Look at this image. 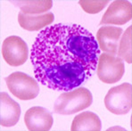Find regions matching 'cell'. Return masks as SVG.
Instances as JSON below:
<instances>
[{"mask_svg":"<svg viewBox=\"0 0 132 131\" xmlns=\"http://www.w3.org/2000/svg\"><path fill=\"white\" fill-rule=\"evenodd\" d=\"M100 52L95 37L79 25L48 26L30 50L35 78L50 89L72 90L91 77Z\"/></svg>","mask_w":132,"mask_h":131,"instance_id":"obj_1","label":"cell"},{"mask_svg":"<svg viewBox=\"0 0 132 131\" xmlns=\"http://www.w3.org/2000/svg\"><path fill=\"white\" fill-rule=\"evenodd\" d=\"M104 105L113 114H127L132 108L131 84L123 83L111 88L104 97Z\"/></svg>","mask_w":132,"mask_h":131,"instance_id":"obj_4","label":"cell"},{"mask_svg":"<svg viewBox=\"0 0 132 131\" xmlns=\"http://www.w3.org/2000/svg\"><path fill=\"white\" fill-rule=\"evenodd\" d=\"M0 125L13 127L16 125L21 116V108L18 103L5 92L0 94Z\"/></svg>","mask_w":132,"mask_h":131,"instance_id":"obj_10","label":"cell"},{"mask_svg":"<svg viewBox=\"0 0 132 131\" xmlns=\"http://www.w3.org/2000/svg\"><path fill=\"white\" fill-rule=\"evenodd\" d=\"M24 122L29 130L46 131L52 128L54 119L51 113L45 108L35 106L26 111Z\"/></svg>","mask_w":132,"mask_h":131,"instance_id":"obj_9","label":"cell"},{"mask_svg":"<svg viewBox=\"0 0 132 131\" xmlns=\"http://www.w3.org/2000/svg\"><path fill=\"white\" fill-rule=\"evenodd\" d=\"M108 0H98V1H90V0H80L79 5L84 12L88 13H97L103 10L108 5Z\"/></svg>","mask_w":132,"mask_h":131,"instance_id":"obj_15","label":"cell"},{"mask_svg":"<svg viewBox=\"0 0 132 131\" xmlns=\"http://www.w3.org/2000/svg\"><path fill=\"white\" fill-rule=\"evenodd\" d=\"M55 20L53 13H46L40 15L25 14L22 12L18 14V22L23 30L29 31H38L51 24Z\"/></svg>","mask_w":132,"mask_h":131,"instance_id":"obj_11","label":"cell"},{"mask_svg":"<svg viewBox=\"0 0 132 131\" xmlns=\"http://www.w3.org/2000/svg\"><path fill=\"white\" fill-rule=\"evenodd\" d=\"M13 5L21 9V12L25 14H38L43 13L53 6V1L42 0V1H11Z\"/></svg>","mask_w":132,"mask_h":131,"instance_id":"obj_13","label":"cell"},{"mask_svg":"<svg viewBox=\"0 0 132 131\" xmlns=\"http://www.w3.org/2000/svg\"><path fill=\"white\" fill-rule=\"evenodd\" d=\"M96 72L98 78L106 84L120 81L125 72L123 60L107 53L100 54L98 57Z\"/></svg>","mask_w":132,"mask_h":131,"instance_id":"obj_5","label":"cell"},{"mask_svg":"<svg viewBox=\"0 0 132 131\" xmlns=\"http://www.w3.org/2000/svg\"><path fill=\"white\" fill-rule=\"evenodd\" d=\"M132 19V5L126 0H115L104 13L100 25H123Z\"/></svg>","mask_w":132,"mask_h":131,"instance_id":"obj_7","label":"cell"},{"mask_svg":"<svg viewBox=\"0 0 132 131\" xmlns=\"http://www.w3.org/2000/svg\"><path fill=\"white\" fill-rule=\"evenodd\" d=\"M9 91L18 99L29 101L36 98L39 93L37 80L23 72H16L5 78Z\"/></svg>","mask_w":132,"mask_h":131,"instance_id":"obj_3","label":"cell"},{"mask_svg":"<svg viewBox=\"0 0 132 131\" xmlns=\"http://www.w3.org/2000/svg\"><path fill=\"white\" fill-rule=\"evenodd\" d=\"M2 55L5 63L10 66H21L28 59V47L20 37L10 36L4 40Z\"/></svg>","mask_w":132,"mask_h":131,"instance_id":"obj_6","label":"cell"},{"mask_svg":"<svg viewBox=\"0 0 132 131\" xmlns=\"http://www.w3.org/2000/svg\"><path fill=\"white\" fill-rule=\"evenodd\" d=\"M92 94L86 88L65 91L58 96L54 105V111L61 115H71L87 109L92 103Z\"/></svg>","mask_w":132,"mask_h":131,"instance_id":"obj_2","label":"cell"},{"mask_svg":"<svg viewBox=\"0 0 132 131\" xmlns=\"http://www.w3.org/2000/svg\"><path fill=\"white\" fill-rule=\"evenodd\" d=\"M122 32V29L119 27L110 25L101 27L96 33L99 49L110 55H116Z\"/></svg>","mask_w":132,"mask_h":131,"instance_id":"obj_8","label":"cell"},{"mask_svg":"<svg viewBox=\"0 0 132 131\" xmlns=\"http://www.w3.org/2000/svg\"><path fill=\"white\" fill-rule=\"evenodd\" d=\"M102 128V123L96 113L91 111H84L78 114L73 119L71 129L78 130H95L99 131Z\"/></svg>","mask_w":132,"mask_h":131,"instance_id":"obj_12","label":"cell"},{"mask_svg":"<svg viewBox=\"0 0 132 131\" xmlns=\"http://www.w3.org/2000/svg\"><path fill=\"white\" fill-rule=\"evenodd\" d=\"M132 26L130 25L128 27V29L125 30L123 35H121V38L120 39L119 46H118L117 55L118 57L124 61H126L128 63H132Z\"/></svg>","mask_w":132,"mask_h":131,"instance_id":"obj_14","label":"cell"}]
</instances>
